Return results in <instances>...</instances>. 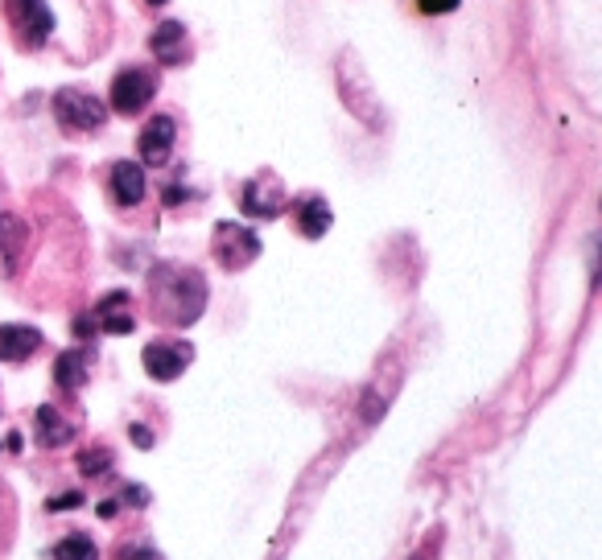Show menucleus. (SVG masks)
<instances>
[{"mask_svg":"<svg viewBox=\"0 0 602 560\" xmlns=\"http://www.w3.org/2000/svg\"><path fill=\"white\" fill-rule=\"evenodd\" d=\"M153 301L157 313L174 326H190L207 305V285L194 268H178V264H161L153 272Z\"/></svg>","mask_w":602,"mask_h":560,"instance_id":"1","label":"nucleus"},{"mask_svg":"<svg viewBox=\"0 0 602 560\" xmlns=\"http://www.w3.org/2000/svg\"><path fill=\"white\" fill-rule=\"evenodd\" d=\"M54 120L66 128V132H95L99 124L108 120V103L95 99L87 91H75V87H62L54 95Z\"/></svg>","mask_w":602,"mask_h":560,"instance_id":"2","label":"nucleus"},{"mask_svg":"<svg viewBox=\"0 0 602 560\" xmlns=\"http://www.w3.org/2000/svg\"><path fill=\"white\" fill-rule=\"evenodd\" d=\"M256 256H260V239H256L252 227H240V223H219L215 227V260L227 272L252 264Z\"/></svg>","mask_w":602,"mask_h":560,"instance_id":"3","label":"nucleus"},{"mask_svg":"<svg viewBox=\"0 0 602 560\" xmlns=\"http://www.w3.org/2000/svg\"><path fill=\"white\" fill-rule=\"evenodd\" d=\"M153 95H157V75H153V70L128 66V70H120L116 83H112V108L120 116H137Z\"/></svg>","mask_w":602,"mask_h":560,"instance_id":"4","label":"nucleus"},{"mask_svg":"<svg viewBox=\"0 0 602 560\" xmlns=\"http://www.w3.org/2000/svg\"><path fill=\"white\" fill-rule=\"evenodd\" d=\"M240 206H244V215H252V219H277L285 210V190H281V182L273 178V173H260V178L244 182Z\"/></svg>","mask_w":602,"mask_h":560,"instance_id":"5","label":"nucleus"},{"mask_svg":"<svg viewBox=\"0 0 602 560\" xmlns=\"http://www.w3.org/2000/svg\"><path fill=\"white\" fill-rule=\"evenodd\" d=\"M194 359L190 342H149L145 346V371L157 379V383H170L178 379Z\"/></svg>","mask_w":602,"mask_h":560,"instance_id":"6","label":"nucleus"},{"mask_svg":"<svg viewBox=\"0 0 602 560\" xmlns=\"http://www.w3.org/2000/svg\"><path fill=\"white\" fill-rule=\"evenodd\" d=\"M9 21L21 29V38L25 42H46L50 33H54V13L46 9V0H13L9 5Z\"/></svg>","mask_w":602,"mask_h":560,"instance_id":"7","label":"nucleus"},{"mask_svg":"<svg viewBox=\"0 0 602 560\" xmlns=\"http://www.w3.org/2000/svg\"><path fill=\"white\" fill-rule=\"evenodd\" d=\"M174 136H178V128H174L170 116H153V120L141 128V136H137V153H141V161L161 165L165 157H170V149H174Z\"/></svg>","mask_w":602,"mask_h":560,"instance_id":"8","label":"nucleus"},{"mask_svg":"<svg viewBox=\"0 0 602 560\" xmlns=\"http://www.w3.org/2000/svg\"><path fill=\"white\" fill-rule=\"evenodd\" d=\"M149 50L157 62L174 66V62H186L190 58V46H186V25L182 21H161L149 38Z\"/></svg>","mask_w":602,"mask_h":560,"instance_id":"9","label":"nucleus"},{"mask_svg":"<svg viewBox=\"0 0 602 560\" xmlns=\"http://www.w3.org/2000/svg\"><path fill=\"white\" fill-rule=\"evenodd\" d=\"M38 346H42V330L21 326V322L0 326V359H5V363H25Z\"/></svg>","mask_w":602,"mask_h":560,"instance_id":"10","label":"nucleus"},{"mask_svg":"<svg viewBox=\"0 0 602 560\" xmlns=\"http://www.w3.org/2000/svg\"><path fill=\"white\" fill-rule=\"evenodd\" d=\"M33 429H38V445H46V449H58V445H66L75 437V425L62 420V412L54 404H42L38 412H33Z\"/></svg>","mask_w":602,"mask_h":560,"instance_id":"11","label":"nucleus"},{"mask_svg":"<svg viewBox=\"0 0 602 560\" xmlns=\"http://www.w3.org/2000/svg\"><path fill=\"white\" fill-rule=\"evenodd\" d=\"M124 305H128L124 289L108 293L104 301H99V309H95V326L104 330V334H132V330H137V322H132V313H124Z\"/></svg>","mask_w":602,"mask_h":560,"instance_id":"12","label":"nucleus"},{"mask_svg":"<svg viewBox=\"0 0 602 560\" xmlns=\"http://www.w3.org/2000/svg\"><path fill=\"white\" fill-rule=\"evenodd\" d=\"M112 194H116L120 206H137L145 198V169L137 161L112 165Z\"/></svg>","mask_w":602,"mask_h":560,"instance_id":"13","label":"nucleus"},{"mask_svg":"<svg viewBox=\"0 0 602 560\" xmlns=\"http://www.w3.org/2000/svg\"><path fill=\"white\" fill-rule=\"evenodd\" d=\"M334 215H330V206L322 198H301L297 202V231L306 235V239H322L330 231Z\"/></svg>","mask_w":602,"mask_h":560,"instance_id":"14","label":"nucleus"},{"mask_svg":"<svg viewBox=\"0 0 602 560\" xmlns=\"http://www.w3.org/2000/svg\"><path fill=\"white\" fill-rule=\"evenodd\" d=\"M54 383H58V388H66V392L83 388V383H87V355H83V350H66V355H58Z\"/></svg>","mask_w":602,"mask_h":560,"instance_id":"15","label":"nucleus"},{"mask_svg":"<svg viewBox=\"0 0 602 560\" xmlns=\"http://www.w3.org/2000/svg\"><path fill=\"white\" fill-rule=\"evenodd\" d=\"M54 560H99V548H95L91 536L75 532V536H62L54 544Z\"/></svg>","mask_w":602,"mask_h":560,"instance_id":"16","label":"nucleus"},{"mask_svg":"<svg viewBox=\"0 0 602 560\" xmlns=\"http://www.w3.org/2000/svg\"><path fill=\"white\" fill-rule=\"evenodd\" d=\"M79 470H83L87 478H95V474H108V470H112V449H104V445L83 449V453H79Z\"/></svg>","mask_w":602,"mask_h":560,"instance_id":"17","label":"nucleus"},{"mask_svg":"<svg viewBox=\"0 0 602 560\" xmlns=\"http://www.w3.org/2000/svg\"><path fill=\"white\" fill-rule=\"evenodd\" d=\"M116 560H161V556H157V548H149V544H124V548L116 552Z\"/></svg>","mask_w":602,"mask_h":560,"instance_id":"18","label":"nucleus"},{"mask_svg":"<svg viewBox=\"0 0 602 560\" xmlns=\"http://www.w3.org/2000/svg\"><path fill=\"white\" fill-rule=\"evenodd\" d=\"M417 5H421L425 17H446V13H454L462 5V0H417Z\"/></svg>","mask_w":602,"mask_h":560,"instance_id":"19","label":"nucleus"},{"mask_svg":"<svg viewBox=\"0 0 602 560\" xmlns=\"http://www.w3.org/2000/svg\"><path fill=\"white\" fill-rule=\"evenodd\" d=\"M128 437H132V445H141V449H149V445H153V429H145V425H132V429H128Z\"/></svg>","mask_w":602,"mask_h":560,"instance_id":"20","label":"nucleus"},{"mask_svg":"<svg viewBox=\"0 0 602 560\" xmlns=\"http://www.w3.org/2000/svg\"><path fill=\"white\" fill-rule=\"evenodd\" d=\"M79 503H83V495H79V490H71V495L50 499V511H66V507H79Z\"/></svg>","mask_w":602,"mask_h":560,"instance_id":"21","label":"nucleus"},{"mask_svg":"<svg viewBox=\"0 0 602 560\" xmlns=\"http://www.w3.org/2000/svg\"><path fill=\"white\" fill-rule=\"evenodd\" d=\"M124 503L145 507V503H149V490H141V486H124Z\"/></svg>","mask_w":602,"mask_h":560,"instance_id":"22","label":"nucleus"},{"mask_svg":"<svg viewBox=\"0 0 602 560\" xmlns=\"http://www.w3.org/2000/svg\"><path fill=\"white\" fill-rule=\"evenodd\" d=\"M71 330H75L79 338H91L99 326H95V318H91V313H83V318H75V326H71Z\"/></svg>","mask_w":602,"mask_h":560,"instance_id":"23","label":"nucleus"},{"mask_svg":"<svg viewBox=\"0 0 602 560\" xmlns=\"http://www.w3.org/2000/svg\"><path fill=\"white\" fill-rule=\"evenodd\" d=\"M186 198V190L182 186H165V206H178Z\"/></svg>","mask_w":602,"mask_h":560,"instance_id":"24","label":"nucleus"},{"mask_svg":"<svg viewBox=\"0 0 602 560\" xmlns=\"http://www.w3.org/2000/svg\"><path fill=\"white\" fill-rule=\"evenodd\" d=\"M149 5H165V0H149Z\"/></svg>","mask_w":602,"mask_h":560,"instance_id":"25","label":"nucleus"}]
</instances>
